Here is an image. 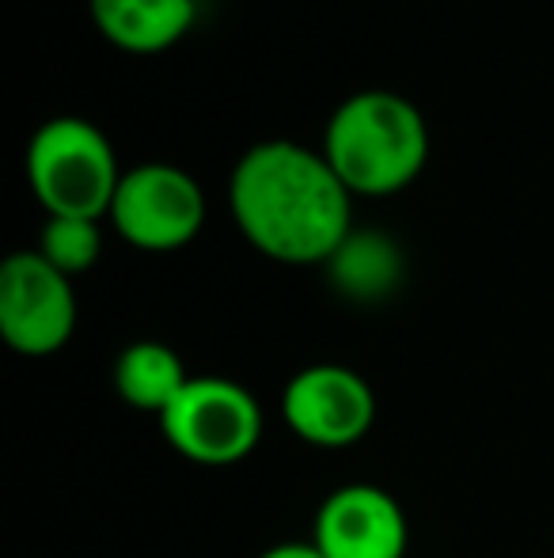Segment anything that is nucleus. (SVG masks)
<instances>
[{
	"label": "nucleus",
	"instance_id": "obj_1",
	"mask_svg": "<svg viewBox=\"0 0 554 558\" xmlns=\"http://www.w3.org/2000/svg\"><path fill=\"white\" fill-rule=\"evenodd\" d=\"M229 209L259 255L285 266L331 263L354 232V194L323 153L296 141H259L236 160Z\"/></svg>",
	"mask_w": 554,
	"mask_h": 558
},
{
	"label": "nucleus",
	"instance_id": "obj_2",
	"mask_svg": "<svg viewBox=\"0 0 554 558\" xmlns=\"http://www.w3.org/2000/svg\"><path fill=\"white\" fill-rule=\"evenodd\" d=\"M327 163L349 194L387 198L407 191L429 163L426 114L407 96L369 88L334 107L323 130Z\"/></svg>",
	"mask_w": 554,
	"mask_h": 558
},
{
	"label": "nucleus",
	"instance_id": "obj_3",
	"mask_svg": "<svg viewBox=\"0 0 554 558\" xmlns=\"http://www.w3.org/2000/svg\"><path fill=\"white\" fill-rule=\"evenodd\" d=\"M27 183L46 217L103 221L122 183V168L99 125L76 114H58L30 133Z\"/></svg>",
	"mask_w": 554,
	"mask_h": 558
},
{
	"label": "nucleus",
	"instance_id": "obj_4",
	"mask_svg": "<svg viewBox=\"0 0 554 558\" xmlns=\"http://www.w3.org/2000/svg\"><path fill=\"white\" fill-rule=\"evenodd\" d=\"M168 445L201 468H232L247 460L262 437V407L229 376H190L160 414Z\"/></svg>",
	"mask_w": 554,
	"mask_h": 558
},
{
	"label": "nucleus",
	"instance_id": "obj_5",
	"mask_svg": "<svg viewBox=\"0 0 554 558\" xmlns=\"http://www.w3.org/2000/svg\"><path fill=\"white\" fill-rule=\"evenodd\" d=\"M107 221L137 251H178L206 225V194L198 179L175 163H137L122 171Z\"/></svg>",
	"mask_w": 554,
	"mask_h": 558
},
{
	"label": "nucleus",
	"instance_id": "obj_6",
	"mask_svg": "<svg viewBox=\"0 0 554 558\" xmlns=\"http://www.w3.org/2000/svg\"><path fill=\"white\" fill-rule=\"evenodd\" d=\"M76 331L73 278L38 251H15L0 263V338L23 357H50Z\"/></svg>",
	"mask_w": 554,
	"mask_h": 558
},
{
	"label": "nucleus",
	"instance_id": "obj_7",
	"mask_svg": "<svg viewBox=\"0 0 554 558\" xmlns=\"http://www.w3.org/2000/svg\"><path fill=\"white\" fill-rule=\"evenodd\" d=\"M281 418L316 448H349L365 441L377 422L369 380L346 365H308L281 391Z\"/></svg>",
	"mask_w": 554,
	"mask_h": 558
},
{
	"label": "nucleus",
	"instance_id": "obj_8",
	"mask_svg": "<svg viewBox=\"0 0 554 558\" xmlns=\"http://www.w3.org/2000/svg\"><path fill=\"white\" fill-rule=\"evenodd\" d=\"M323 558H403L410 544L407 513L372 483H346L323 498L311 529Z\"/></svg>",
	"mask_w": 554,
	"mask_h": 558
},
{
	"label": "nucleus",
	"instance_id": "obj_9",
	"mask_svg": "<svg viewBox=\"0 0 554 558\" xmlns=\"http://www.w3.org/2000/svg\"><path fill=\"white\" fill-rule=\"evenodd\" d=\"M96 31L126 53H163L186 38L198 0H88Z\"/></svg>",
	"mask_w": 554,
	"mask_h": 558
},
{
	"label": "nucleus",
	"instance_id": "obj_10",
	"mask_svg": "<svg viewBox=\"0 0 554 558\" xmlns=\"http://www.w3.org/2000/svg\"><path fill=\"white\" fill-rule=\"evenodd\" d=\"M186 380H190V373H186L183 357L168 342H152V338L126 345L114 361V388H119L122 403L156 414V418L186 388Z\"/></svg>",
	"mask_w": 554,
	"mask_h": 558
},
{
	"label": "nucleus",
	"instance_id": "obj_11",
	"mask_svg": "<svg viewBox=\"0 0 554 558\" xmlns=\"http://www.w3.org/2000/svg\"><path fill=\"white\" fill-rule=\"evenodd\" d=\"M327 266H331L334 281L346 293L380 296L399 278V251H395V243H387L377 232H365V235L349 232V240L334 251V258Z\"/></svg>",
	"mask_w": 554,
	"mask_h": 558
},
{
	"label": "nucleus",
	"instance_id": "obj_12",
	"mask_svg": "<svg viewBox=\"0 0 554 558\" xmlns=\"http://www.w3.org/2000/svg\"><path fill=\"white\" fill-rule=\"evenodd\" d=\"M38 255L50 266H58L65 278L88 274L99 263V255H103L99 221H88V217H46Z\"/></svg>",
	"mask_w": 554,
	"mask_h": 558
},
{
	"label": "nucleus",
	"instance_id": "obj_13",
	"mask_svg": "<svg viewBox=\"0 0 554 558\" xmlns=\"http://www.w3.org/2000/svg\"><path fill=\"white\" fill-rule=\"evenodd\" d=\"M259 558H323L319 555V547L311 544V539H288V544H274V547H267Z\"/></svg>",
	"mask_w": 554,
	"mask_h": 558
}]
</instances>
